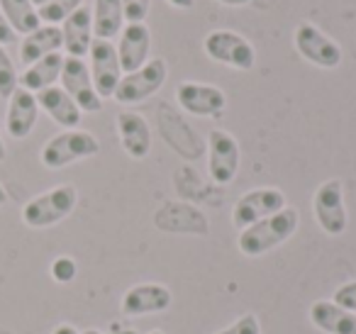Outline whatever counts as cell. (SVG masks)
Instances as JSON below:
<instances>
[{"instance_id": "obj_1", "label": "cell", "mask_w": 356, "mask_h": 334, "mask_svg": "<svg viewBox=\"0 0 356 334\" xmlns=\"http://www.w3.org/2000/svg\"><path fill=\"white\" fill-rule=\"evenodd\" d=\"M298 212L293 207H283L281 212L266 217V220L254 222L252 227L239 232L237 246L244 256L249 259H259V256L268 254V251L278 249L281 244H286L298 230Z\"/></svg>"}, {"instance_id": "obj_2", "label": "cell", "mask_w": 356, "mask_h": 334, "mask_svg": "<svg viewBox=\"0 0 356 334\" xmlns=\"http://www.w3.org/2000/svg\"><path fill=\"white\" fill-rule=\"evenodd\" d=\"M79 205V191L71 183H61L49 191L40 193V196L30 198V200L22 205V222L32 230H47V227H54L59 222H64L71 212Z\"/></svg>"}, {"instance_id": "obj_3", "label": "cell", "mask_w": 356, "mask_h": 334, "mask_svg": "<svg viewBox=\"0 0 356 334\" xmlns=\"http://www.w3.org/2000/svg\"><path fill=\"white\" fill-rule=\"evenodd\" d=\"M100 152V142L95 134L86 132V129H64V132L54 134L49 142L42 147L40 161L49 171H59L76 161L90 159Z\"/></svg>"}, {"instance_id": "obj_4", "label": "cell", "mask_w": 356, "mask_h": 334, "mask_svg": "<svg viewBox=\"0 0 356 334\" xmlns=\"http://www.w3.org/2000/svg\"><path fill=\"white\" fill-rule=\"evenodd\" d=\"M166 76H168L166 61L149 59L142 69L122 76V81H120L113 98L118 100L120 105H139L161 90V86L166 84Z\"/></svg>"}, {"instance_id": "obj_5", "label": "cell", "mask_w": 356, "mask_h": 334, "mask_svg": "<svg viewBox=\"0 0 356 334\" xmlns=\"http://www.w3.org/2000/svg\"><path fill=\"white\" fill-rule=\"evenodd\" d=\"M205 54L213 61L237 71H252L257 64V51L252 42L232 30H213L203 42Z\"/></svg>"}, {"instance_id": "obj_6", "label": "cell", "mask_w": 356, "mask_h": 334, "mask_svg": "<svg viewBox=\"0 0 356 334\" xmlns=\"http://www.w3.org/2000/svg\"><path fill=\"white\" fill-rule=\"evenodd\" d=\"M312 215H315L317 225L325 234L339 237L346 232L349 225V215H346L344 205V186L337 178L325 181L312 196Z\"/></svg>"}, {"instance_id": "obj_7", "label": "cell", "mask_w": 356, "mask_h": 334, "mask_svg": "<svg viewBox=\"0 0 356 334\" xmlns=\"http://www.w3.org/2000/svg\"><path fill=\"white\" fill-rule=\"evenodd\" d=\"M293 45L298 54L312 66L320 69H337L341 64V47L332 37H327L320 27L312 22H300L293 32Z\"/></svg>"}, {"instance_id": "obj_8", "label": "cell", "mask_w": 356, "mask_h": 334, "mask_svg": "<svg viewBox=\"0 0 356 334\" xmlns=\"http://www.w3.org/2000/svg\"><path fill=\"white\" fill-rule=\"evenodd\" d=\"M286 205V196H283V191H278V188H254V191L244 193L242 198H239L237 202H234L232 207V225L237 227L239 232L247 230V227H252L254 222L259 220H266V217L276 215V212H281Z\"/></svg>"}, {"instance_id": "obj_9", "label": "cell", "mask_w": 356, "mask_h": 334, "mask_svg": "<svg viewBox=\"0 0 356 334\" xmlns=\"http://www.w3.org/2000/svg\"><path fill=\"white\" fill-rule=\"evenodd\" d=\"M239 142L227 129H210L208 134V171L218 186H229L239 171Z\"/></svg>"}, {"instance_id": "obj_10", "label": "cell", "mask_w": 356, "mask_h": 334, "mask_svg": "<svg viewBox=\"0 0 356 334\" xmlns=\"http://www.w3.org/2000/svg\"><path fill=\"white\" fill-rule=\"evenodd\" d=\"M90 79H93L95 93L103 100L113 98L115 90H118L120 81H122V66H120L118 59V47L113 42L105 40H93L90 45Z\"/></svg>"}, {"instance_id": "obj_11", "label": "cell", "mask_w": 356, "mask_h": 334, "mask_svg": "<svg viewBox=\"0 0 356 334\" xmlns=\"http://www.w3.org/2000/svg\"><path fill=\"white\" fill-rule=\"evenodd\" d=\"M61 88L71 95L81 113H100L103 110V98L95 93L93 79H90V69L83 59L76 56H66L64 69H61Z\"/></svg>"}, {"instance_id": "obj_12", "label": "cell", "mask_w": 356, "mask_h": 334, "mask_svg": "<svg viewBox=\"0 0 356 334\" xmlns=\"http://www.w3.org/2000/svg\"><path fill=\"white\" fill-rule=\"evenodd\" d=\"M176 100L186 113L195 118H220L227 108V95L218 86L198 84V81H184L176 88Z\"/></svg>"}, {"instance_id": "obj_13", "label": "cell", "mask_w": 356, "mask_h": 334, "mask_svg": "<svg viewBox=\"0 0 356 334\" xmlns=\"http://www.w3.org/2000/svg\"><path fill=\"white\" fill-rule=\"evenodd\" d=\"M173 303V293L161 283H137L122 295L120 310L127 317H144V315L166 312Z\"/></svg>"}, {"instance_id": "obj_14", "label": "cell", "mask_w": 356, "mask_h": 334, "mask_svg": "<svg viewBox=\"0 0 356 334\" xmlns=\"http://www.w3.org/2000/svg\"><path fill=\"white\" fill-rule=\"evenodd\" d=\"M40 118V105L37 95L17 86L15 93L8 98V113H6V132L13 139H27L32 134Z\"/></svg>"}, {"instance_id": "obj_15", "label": "cell", "mask_w": 356, "mask_h": 334, "mask_svg": "<svg viewBox=\"0 0 356 334\" xmlns=\"http://www.w3.org/2000/svg\"><path fill=\"white\" fill-rule=\"evenodd\" d=\"M149 49H152V32L144 22L124 27L118 42V59L122 66V74H132V71L142 69L149 61Z\"/></svg>"}, {"instance_id": "obj_16", "label": "cell", "mask_w": 356, "mask_h": 334, "mask_svg": "<svg viewBox=\"0 0 356 334\" xmlns=\"http://www.w3.org/2000/svg\"><path fill=\"white\" fill-rule=\"evenodd\" d=\"M118 134L127 157L137 159V161L149 157V152H152V129L139 113L122 110L118 115Z\"/></svg>"}, {"instance_id": "obj_17", "label": "cell", "mask_w": 356, "mask_h": 334, "mask_svg": "<svg viewBox=\"0 0 356 334\" xmlns=\"http://www.w3.org/2000/svg\"><path fill=\"white\" fill-rule=\"evenodd\" d=\"M61 37H64V49L66 56H76L83 59L90 51L93 45V10L81 6L76 13H71L64 22H61Z\"/></svg>"}, {"instance_id": "obj_18", "label": "cell", "mask_w": 356, "mask_h": 334, "mask_svg": "<svg viewBox=\"0 0 356 334\" xmlns=\"http://www.w3.org/2000/svg\"><path fill=\"white\" fill-rule=\"evenodd\" d=\"M37 105H40V110H44L59 127L79 129L83 113H81V108L71 100V95L66 93L61 86H51V88H47V90H40V93H37Z\"/></svg>"}, {"instance_id": "obj_19", "label": "cell", "mask_w": 356, "mask_h": 334, "mask_svg": "<svg viewBox=\"0 0 356 334\" xmlns=\"http://www.w3.org/2000/svg\"><path fill=\"white\" fill-rule=\"evenodd\" d=\"M310 322L325 334H356V315L332 300H315L310 305Z\"/></svg>"}, {"instance_id": "obj_20", "label": "cell", "mask_w": 356, "mask_h": 334, "mask_svg": "<svg viewBox=\"0 0 356 334\" xmlns=\"http://www.w3.org/2000/svg\"><path fill=\"white\" fill-rule=\"evenodd\" d=\"M64 49V37H61V27L54 25H42L35 32L22 37L20 42V61L25 66H32L35 61L44 59L49 54Z\"/></svg>"}, {"instance_id": "obj_21", "label": "cell", "mask_w": 356, "mask_h": 334, "mask_svg": "<svg viewBox=\"0 0 356 334\" xmlns=\"http://www.w3.org/2000/svg\"><path fill=\"white\" fill-rule=\"evenodd\" d=\"M64 59L66 56L61 51L56 54H49L44 59L35 61L32 66H25L20 76H17V86L30 93H40V90H47L51 86H56V81L61 79V69H64Z\"/></svg>"}, {"instance_id": "obj_22", "label": "cell", "mask_w": 356, "mask_h": 334, "mask_svg": "<svg viewBox=\"0 0 356 334\" xmlns=\"http://www.w3.org/2000/svg\"><path fill=\"white\" fill-rule=\"evenodd\" d=\"M124 13L122 0H95L93 6V37L113 42L122 32Z\"/></svg>"}, {"instance_id": "obj_23", "label": "cell", "mask_w": 356, "mask_h": 334, "mask_svg": "<svg viewBox=\"0 0 356 334\" xmlns=\"http://www.w3.org/2000/svg\"><path fill=\"white\" fill-rule=\"evenodd\" d=\"M0 10L15 30V35H30L37 27H42L40 13L32 0H0Z\"/></svg>"}, {"instance_id": "obj_24", "label": "cell", "mask_w": 356, "mask_h": 334, "mask_svg": "<svg viewBox=\"0 0 356 334\" xmlns=\"http://www.w3.org/2000/svg\"><path fill=\"white\" fill-rule=\"evenodd\" d=\"M83 6V0H47L44 6L37 8L40 13V20L42 25H54L59 27L71 13H76L79 8Z\"/></svg>"}, {"instance_id": "obj_25", "label": "cell", "mask_w": 356, "mask_h": 334, "mask_svg": "<svg viewBox=\"0 0 356 334\" xmlns=\"http://www.w3.org/2000/svg\"><path fill=\"white\" fill-rule=\"evenodd\" d=\"M17 88V69L6 47H0V98H10Z\"/></svg>"}, {"instance_id": "obj_26", "label": "cell", "mask_w": 356, "mask_h": 334, "mask_svg": "<svg viewBox=\"0 0 356 334\" xmlns=\"http://www.w3.org/2000/svg\"><path fill=\"white\" fill-rule=\"evenodd\" d=\"M215 334H261V322H259L257 315L247 312L234 319L229 327L220 329V332H215Z\"/></svg>"}, {"instance_id": "obj_27", "label": "cell", "mask_w": 356, "mask_h": 334, "mask_svg": "<svg viewBox=\"0 0 356 334\" xmlns=\"http://www.w3.org/2000/svg\"><path fill=\"white\" fill-rule=\"evenodd\" d=\"M49 271L56 283H71L76 278V273H79V266H76V261L71 256H59V259H54Z\"/></svg>"}, {"instance_id": "obj_28", "label": "cell", "mask_w": 356, "mask_h": 334, "mask_svg": "<svg viewBox=\"0 0 356 334\" xmlns=\"http://www.w3.org/2000/svg\"><path fill=\"white\" fill-rule=\"evenodd\" d=\"M149 6H152V0H122V13L127 25H137V22L147 20Z\"/></svg>"}, {"instance_id": "obj_29", "label": "cell", "mask_w": 356, "mask_h": 334, "mask_svg": "<svg viewBox=\"0 0 356 334\" xmlns=\"http://www.w3.org/2000/svg\"><path fill=\"white\" fill-rule=\"evenodd\" d=\"M332 303H337L339 308L356 315V280H349V283L339 285V288L334 290V295H332Z\"/></svg>"}, {"instance_id": "obj_30", "label": "cell", "mask_w": 356, "mask_h": 334, "mask_svg": "<svg viewBox=\"0 0 356 334\" xmlns=\"http://www.w3.org/2000/svg\"><path fill=\"white\" fill-rule=\"evenodd\" d=\"M15 42H17L15 30H13L10 22L6 20V15H3V10H0V47L15 45Z\"/></svg>"}, {"instance_id": "obj_31", "label": "cell", "mask_w": 356, "mask_h": 334, "mask_svg": "<svg viewBox=\"0 0 356 334\" xmlns=\"http://www.w3.org/2000/svg\"><path fill=\"white\" fill-rule=\"evenodd\" d=\"M51 334H81V332L71 322H61V324H56V327L51 329Z\"/></svg>"}, {"instance_id": "obj_32", "label": "cell", "mask_w": 356, "mask_h": 334, "mask_svg": "<svg viewBox=\"0 0 356 334\" xmlns=\"http://www.w3.org/2000/svg\"><path fill=\"white\" fill-rule=\"evenodd\" d=\"M166 3L176 10H191L195 6V0H166Z\"/></svg>"}, {"instance_id": "obj_33", "label": "cell", "mask_w": 356, "mask_h": 334, "mask_svg": "<svg viewBox=\"0 0 356 334\" xmlns=\"http://www.w3.org/2000/svg\"><path fill=\"white\" fill-rule=\"evenodd\" d=\"M222 6H229V8H242V6H249L252 0H218Z\"/></svg>"}, {"instance_id": "obj_34", "label": "cell", "mask_w": 356, "mask_h": 334, "mask_svg": "<svg viewBox=\"0 0 356 334\" xmlns=\"http://www.w3.org/2000/svg\"><path fill=\"white\" fill-rule=\"evenodd\" d=\"M8 149H6V139H3V129H0V161H6Z\"/></svg>"}, {"instance_id": "obj_35", "label": "cell", "mask_w": 356, "mask_h": 334, "mask_svg": "<svg viewBox=\"0 0 356 334\" xmlns=\"http://www.w3.org/2000/svg\"><path fill=\"white\" fill-rule=\"evenodd\" d=\"M8 205V191L3 188V183H0V207H6Z\"/></svg>"}, {"instance_id": "obj_36", "label": "cell", "mask_w": 356, "mask_h": 334, "mask_svg": "<svg viewBox=\"0 0 356 334\" xmlns=\"http://www.w3.org/2000/svg\"><path fill=\"white\" fill-rule=\"evenodd\" d=\"M81 334H103V332H100V329H93V327H90V329H86V332H81Z\"/></svg>"}, {"instance_id": "obj_37", "label": "cell", "mask_w": 356, "mask_h": 334, "mask_svg": "<svg viewBox=\"0 0 356 334\" xmlns=\"http://www.w3.org/2000/svg\"><path fill=\"white\" fill-rule=\"evenodd\" d=\"M32 3H35V8H42L47 3V0H32Z\"/></svg>"}, {"instance_id": "obj_38", "label": "cell", "mask_w": 356, "mask_h": 334, "mask_svg": "<svg viewBox=\"0 0 356 334\" xmlns=\"http://www.w3.org/2000/svg\"><path fill=\"white\" fill-rule=\"evenodd\" d=\"M149 334H163V332H159V329H154V332H149Z\"/></svg>"}]
</instances>
